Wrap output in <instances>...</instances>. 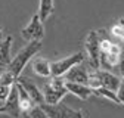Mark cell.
Returning a JSON list of instances; mask_svg holds the SVG:
<instances>
[{"instance_id":"6da1fadb","label":"cell","mask_w":124,"mask_h":118,"mask_svg":"<svg viewBox=\"0 0 124 118\" xmlns=\"http://www.w3.org/2000/svg\"><path fill=\"white\" fill-rule=\"evenodd\" d=\"M41 50V40H33L28 41L27 46H24L13 59H10L9 65L6 66V71L10 72L15 78H18L21 75V72L24 71V68L28 65V62L31 59H34V56Z\"/></svg>"},{"instance_id":"7a4b0ae2","label":"cell","mask_w":124,"mask_h":118,"mask_svg":"<svg viewBox=\"0 0 124 118\" xmlns=\"http://www.w3.org/2000/svg\"><path fill=\"white\" fill-rule=\"evenodd\" d=\"M123 49L118 44L112 43L108 38H101V55H99V69L111 71L121 62Z\"/></svg>"},{"instance_id":"3957f363","label":"cell","mask_w":124,"mask_h":118,"mask_svg":"<svg viewBox=\"0 0 124 118\" xmlns=\"http://www.w3.org/2000/svg\"><path fill=\"white\" fill-rule=\"evenodd\" d=\"M43 97H44V103H58L67 96V87H65V81L62 80V77H52V80L49 83H46L43 87Z\"/></svg>"},{"instance_id":"277c9868","label":"cell","mask_w":124,"mask_h":118,"mask_svg":"<svg viewBox=\"0 0 124 118\" xmlns=\"http://www.w3.org/2000/svg\"><path fill=\"white\" fill-rule=\"evenodd\" d=\"M101 33L99 31H89L84 47L87 53V62L92 69H99V55H101Z\"/></svg>"},{"instance_id":"5b68a950","label":"cell","mask_w":124,"mask_h":118,"mask_svg":"<svg viewBox=\"0 0 124 118\" xmlns=\"http://www.w3.org/2000/svg\"><path fill=\"white\" fill-rule=\"evenodd\" d=\"M84 61V53H72L67 58H62L59 61L50 62V77H64V74L70 71L72 66L83 64Z\"/></svg>"},{"instance_id":"8992f818","label":"cell","mask_w":124,"mask_h":118,"mask_svg":"<svg viewBox=\"0 0 124 118\" xmlns=\"http://www.w3.org/2000/svg\"><path fill=\"white\" fill-rule=\"evenodd\" d=\"M44 112L49 115V118H84V112L83 111H77V109H72L70 106H67L65 103H41L40 105Z\"/></svg>"},{"instance_id":"52a82bcc","label":"cell","mask_w":124,"mask_h":118,"mask_svg":"<svg viewBox=\"0 0 124 118\" xmlns=\"http://www.w3.org/2000/svg\"><path fill=\"white\" fill-rule=\"evenodd\" d=\"M0 114L9 115L12 118H19L21 117V108H19V97H18V90L16 86H12L8 97L5 99L3 105L0 106Z\"/></svg>"},{"instance_id":"ba28073f","label":"cell","mask_w":124,"mask_h":118,"mask_svg":"<svg viewBox=\"0 0 124 118\" xmlns=\"http://www.w3.org/2000/svg\"><path fill=\"white\" fill-rule=\"evenodd\" d=\"M21 36L22 38H25L27 41H33V40H41L44 36V28H43V22L40 19V16L36 13L31 21L21 30Z\"/></svg>"},{"instance_id":"9c48e42d","label":"cell","mask_w":124,"mask_h":118,"mask_svg":"<svg viewBox=\"0 0 124 118\" xmlns=\"http://www.w3.org/2000/svg\"><path fill=\"white\" fill-rule=\"evenodd\" d=\"M16 83H19L24 90L28 93V96L31 97V100L34 102V105H41L44 103V97H43V92L39 88V86L31 80L30 77H24V75H19L16 78Z\"/></svg>"},{"instance_id":"30bf717a","label":"cell","mask_w":124,"mask_h":118,"mask_svg":"<svg viewBox=\"0 0 124 118\" xmlns=\"http://www.w3.org/2000/svg\"><path fill=\"white\" fill-rule=\"evenodd\" d=\"M92 72L95 74V77L98 78L99 87H105V88H109V90L117 92L121 78H118L117 75H114L112 72L105 71V69H93Z\"/></svg>"},{"instance_id":"8fae6325","label":"cell","mask_w":124,"mask_h":118,"mask_svg":"<svg viewBox=\"0 0 124 118\" xmlns=\"http://www.w3.org/2000/svg\"><path fill=\"white\" fill-rule=\"evenodd\" d=\"M89 75L90 72L87 71V68L81 64L72 66L70 71H67L64 74V80L65 81H72V83H81V84H87L89 81Z\"/></svg>"},{"instance_id":"7c38bea8","label":"cell","mask_w":124,"mask_h":118,"mask_svg":"<svg viewBox=\"0 0 124 118\" xmlns=\"http://www.w3.org/2000/svg\"><path fill=\"white\" fill-rule=\"evenodd\" d=\"M65 81V80H64ZM65 87L67 92L77 96L81 100H87L90 96H93V88L89 87L87 84H81V83H72V81H65Z\"/></svg>"},{"instance_id":"4fadbf2b","label":"cell","mask_w":124,"mask_h":118,"mask_svg":"<svg viewBox=\"0 0 124 118\" xmlns=\"http://www.w3.org/2000/svg\"><path fill=\"white\" fill-rule=\"evenodd\" d=\"M13 43V37L8 36L0 40V66H8L10 62V47Z\"/></svg>"},{"instance_id":"5bb4252c","label":"cell","mask_w":124,"mask_h":118,"mask_svg":"<svg viewBox=\"0 0 124 118\" xmlns=\"http://www.w3.org/2000/svg\"><path fill=\"white\" fill-rule=\"evenodd\" d=\"M15 81H16V78H15L10 72H8L5 69V72L0 75V99L2 100H5L8 97V95L10 92L12 86L15 84Z\"/></svg>"},{"instance_id":"9a60e30c","label":"cell","mask_w":124,"mask_h":118,"mask_svg":"<svg viewBox=\"0 0 124 118\" xmlns=\"http://www.w3.org/2000/svg\"><path fill=\"white\" fill-rule=\"evenodd\" d=\"M33 71L37 75L47 78V77H50V62L44 58H36L33 61Z\"/></svg>"},{"instance_id":"2e32d148","label":"cell","mask_w":124,"mask_h":118,"mask_svg":"<svg viewBox=\"0 0 124 118\" xmlns=\"http://www.w3.org/2000/svg\"><path fill=\"white\" fill-rule=\"evenodd\" d=\"M15 86H16V90H18V97H19V108L21 112H28L31 108L34 106V102L31 100V97L28 96V93L24 90V87L15 81Z\"/></svg>"},{"instance_id":"e0dca14e","label":"cell","mask_w":124,"mask_h":118,"mask_svg":"<svg viewBox=\"0 0 124 118\" xmlns=\"http://www.w3.org/2000/svg\"><path fill=\"white\" fill-rule=\"evenodd\" d=\"M53 9H55V3L53 0H40V5H39V16L41 19V22H44L50 15L53 13Z\"/></svg>"},{"instance_id":"ac0fdd59","label":"cell","mask_w":124,"mask_h":118,"mask_svg":"<svg viewBox=\"0 0 124 118\" xmlns=\"http://www.w3.org/2000/svg\"><path fill=\"white\" fill-rule=\"evenodd\" d=\"M93 95H96V96H99V97H105V99H108V100L117 103V105H121L120 100H118V97H117V93H115L114 90H109V88L98 87V88H95V90H93Z\"/></svg>"},{"instance_id":"d6986e66","label":"cell","mask_w":124,"mask_h":118,"mask_svg":"<svg viewBox=\"0 0 124 118\" xmlns=\"http://www.w3.org/2000/svg\"><path fill=\"white\" fill-rule=\"evenodd\" d=\"M28 114H30L31 118H49V115L44 112V109L40 105H34L33 108L28 111Z\"/></svg>"},{"instance_id":"ffe728a7","label":"cell","mask_w":124,"mask_h":118,"mask_svg":"<svg viewBox=\"0 0 124 118\" xmlns=\"http://www.w3.org/2000/svg\"><path fill=\"white\" fill-rule=\"evenodd\" d=\"M117 97H118V100H120V103L121 105H124V78L120 81V86H118V88H117Z\"/></svg>"},{"instance_id":"44dd1931","label":"cell","mask_w":124,"mask_h":118,"mask_svg":"<svg viewBox=\"0 0 124 118\" xmlns=\"http://www.w3.org/2000/svg\"><path fill=\"white\" fill-rule=\"evenodd\" d=\"M112 34L117 36L118 38H121V40L124 41V27H121L120 24L114 25V27H112Z\"/></svg>"},{"instance_id":"7402d4cb","label":"cell","mask_w":124,"mask_h":118,"mask_svg":"<svg viewBox=\"0 0 124 118\" xmlns=\"http://www.w3.org/2000/svg\"><path fill=\"white\" fill-rule=\"evenodd\" d=\"M120 74H121V77L124 78V59H121V62H120Z\"/></svg>"},{"instance_id":"603a6c76","label":"cell","mask_w":124,"mask_h":118,"mask_svg":"<svg viewBox=\"0 0 124 118\" xmlns=\"http://www.w3.org/2000/svg\"><path fill=\"white\" fill-rule=\"evenodd\" d=\"M21 118H31L28 112H21Z\"/></svg>"},{"instance_id":"cb8c5ba5","label":"cell","mask_w":124,"mask_h":118,"mask_svg":"<svg viewBox=\"0 0 124 118\" xmlns=\"http://www.w3.org/2000/svg\"><path fill=\"white\" fill-rule=\"evenodd\" d=\"M118 24H120L121 27H124V18H120V21H118Z\"/></svg>"},{"instance_id":"d4e9b609","label":"cell","mask_w":124,"mask_h":118,"mask_svg":"<svg viewBox=\"0 0 124 118\" xmlns=\"http://www.w3.org/2000/svg\"><path fill=\"white\" fill-rule=\"evenodd\" d=\"M3 37H5V36H3V28H2V27H0V40H2Z\"/></svg>"},{"instance_id":"484cf974","label":"cell","mask_w":124,"mask_h":118,"mask_svg":"<svg viewBox=\"0 0 124 118\" xmlns=\"http://www.w3.org/2000/svg\"><path fill=\"white\" fill-rule=\"evenodd\" d=\"M5 69H6V68H5V66H0V75H2V74H3V72H5Z\"/></svg>"},{"instance_id":"4316f807","label":"cell","mask_w":124,"mask_h":118,"mask_svg":"<svg viewBox=\"0 0 124 118\" xmlns=\"http://www.w3.org/2000/svg\"><path fill=\"white\" fill-rule=\"evenodd\" d=\"M3 102H5V100H2V99H0V106H2V105H3Z\"/></svg>"}]
</instances>
